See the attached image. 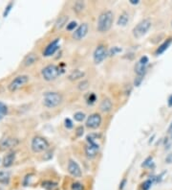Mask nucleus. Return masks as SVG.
Instances as JSON below:
<instances>
[{
	"mask_svg": "<svg viewBox=\"0 0 172 190\" xmlns=\"http://www.w3.org/2000/svg\"><path fill=\"white\" fill-rule=\"evenodd\" d=\"M143 79H144V77L137 76V78L135 79V82H134V85H135L136 86H139V85L141 84V82H143Z\"/></svg>",
	"mask_w": 172,
	"mask_h": 190,
	"instance_id": "e433bc0d",
	"label": "nucleus"
},
{
	"mask_svg": "<svg viewBox=\"0 0 172 190\" xmlns=\"http://www.w3.org/2000/svg\"><path fill=\"white\" fill-rule=\"evenodd\" d=\"M67 169H68L69 174L72 175L73 177H75V178H80V177L82 176V172H81L79 165L74 159H69Z\"/></svg>",
	"mask_w": 172,
	"mask_h": 190,
	"instance_id": "f8f14e48",
	"label": "nucleus"
},
{
	"mask_svg": "<svg viewBox=\"0 0 172 190\" xmlns=\"http://www.w3.org/2000/svg\"><path fill=\"white\" fill-rule=\"evenodd\" d=\"M129 21V15L126 12H123L122 15H120L119 18H118V22L117 24L119 26H126V24Z\"/></svg>",
	"mask_w": 172,
	"mask_h": 190,
	"instance_id": "412c9836",
	"label": "nucleus"
},
{
	"mask_svg": "<svg viewBox=\"0 0 172 190\" xmlns=\"http://www.w3.org/2000/svg\"><path fill=\"white\" fill-rule=\"evenodd\" d=\"M7 112H8L7 106L4 103L0 102V120H2L4 117H5Z\"/></svg>",
	"mask_w": 172,
	"mask_h": 190,
	"instance_id": "b1692460",
	"label": "nucleus"
},
{
	"mask_svg": "<svg viewBox=\"0 0 172 190\" xmlns=\"http://www.w3.org/2000/svg\"><path fill=\"white\" fill-rule=\"evenodd\" d=\"M77 28V23L76 21H71V22H69L66 26V29L68 31H75Z\"/></svg>",
	"mask_w": 172,
	"mask_h": 190,
	"instance_id": "c756f323",
	"label": "nucleus"
},
{
	"mask_svg": "<svg viewBox=\"0 0 172 190\" xmlns=\"http://www.w3.org/2000/svg\"><path fill=\"white\" fill-rule=\"evenodd\" d=\"M129 3L132 4V5H137V4L140 3V1L139 0H129Z\"/></svg>",
	"mask_w": 172,
	"mask_h": 190,
	"instance_id": "a19ab883",
	"label": "nucleus"
},
{
	"mask_svg": "<svg viewBox=\"0 0 172 190\" xmlns=\"http://www.w3.org/2000/svg\"><path fill=\"white\" fill-rule=\"evenodd\" d=\"M15 159V152H11L8 155H6V157L3 159V165L5 167H10L12 163H14Z\"/></svg>",
	"mask_w": 172,
	"mask_h": 190,
	"instance_id": "6ab92c4d",
	"label": "nucleus"
},
{
	"mask_svg": "<svg viewBox=\"0 0 172 190\" xmlns=\"http://www.w3.org/2000/svg\"><path fill=\"white\" fill-rule=\"evenodd\" d=\"M112 107H113V104H112L111 99L109 98H103L102 101L100 104V110L101 112H104V113H107L112 110Z\"/></svg>",
	"mask_w": 172,
	"mask_h": 190,
	"instance_id": "2eb2a0df",
	"label": "nucleus"
},
{
	"mask_svg": "<svg viewBox=\"0 0 172 190\" xmlns=\"http://www.w3.org/2000/svg\"><path fill=\"white\" fill-rule=\"evenodd\" d=\"M31 148L33 150V152H34V153L44 152V151L48 150V148H49V142L47 141L44 137L34 136L32 140Z\"/></svg>",
	"mask_w": 172,
	"mask_h": 190,
	"instance_id": "39448f33",
	"label": "nucleus"
},
{
	"mask_svg": "<svg viewBox=\"0 0 172 190\" xmlns=\"http://www.w3.org/2000/svg\"><path fill=\"white\" fill-rule=\"evenodd\" d=\"M19 143L18 139L14 137H6L0 141V148L2 150H9L12 149L14 147L17 146Z\"/></svg>",
	"mask_w": 172,
	"mask_h": 190,
	"instance_id": "4468645a",
	"label": "nucleus"
},
{
	"mask_svg": "<svg viewBox=\"0 0 172 190\" xmlns=\"http://www.w3.org/2000/svg\"><path fill=\"white\" fill-rule=\"evenodd\" d=\"M149 63V59L147 56H143L141 57V59L138 60V63L135 66V73L137 76H141L144 77V74L146 73V69H147V66Z\"/></svg>",
	"mask_w": 172,
	"mask_h": 190,
	"instance_id": "6e6552de",
	"label": "nucleus"
},
{
	"mask_svg": "<svg viewBox=\"0 0 172 190\" xmlns=\"http://www.w3.org/2000/svg\"><path fill=\"white\" fill-rule=\"evenodd\" d=\"M167 104H168V107H169V108L172 107V94L169 95L168 99H167Z\"/></svg>",
	"mask_w": 172,
	"mask_h": 190,
	"instance_id": "ea45409f",
	"label": "nucleus"
},
{
	"mask_svg": "<svg viewBox=\"0 0 172 190\" xmlns=\"http://www.w3.org/2000/svg\"><path fill=\"white\" fill-rule=\"evenodd\" d=\"M85 116L86 115H85V113H83V112L77 111L74 114V119L77 121V122H82V121L85 119Z\"/></svg>",
	"mask_w": 172,
	"mask_h": 190,
	"instance_id": "a878e982",
	"label": "nucleus"
},
{
	"mask_svg": "<svg viewBox=\"0 0 172 190\" xmlns=\"http://www.w3.org/2000/svg\"><path fill=\"white\" fill-rule=\"evenodd\" d=\"M120 52H122V48H120L118 46H114L108 51V56H115L118 53H120Z\"/></svg>",
	"mask_w": 172,
	"mask_h": 190,
	"instance_id": "cd10ccee",
	"label": "nucleus"
},
{
	"mask_svg": "<svg viewBox=\"0 0 172 190\" xmlns=\"http://www.w3.org/2000/svg\"><path fill=\"white\" fill-rule=\"evenodd\" d=\"M101 147L96 141H90L85 147V155L88 158L92 159L97 157V155L100 152Z\"/></svg>",
	"mask_w": 172,
	"mask_h": 190,
	"instance_id": "1a4fd4ad",
	"label": "nucleus"
},
{
	"mask_svg": "<svg viewBox=\"0 0 172 190\" xmlns=\"http://www.w3.org/2000/svg\"><path fill=\"white\" fill-rule=\"evenodd\" d=\"M172 43V38H167V40L163 42V43H162V44L160 45L157 48V50H156V52H155V55L156 56H159V55H161V54H163V52H165L167 48H168V47L170 46V44Z\"/></svg>",
	"mask_w": 172,
	"mask_h": 190,
	"instance_id": "dca6fc26",
	"label": "nucleus"
},
{
	"mask_svg": "<svg viewBox=\"0 0 172 190\" xmlns=\"http://www.w3.org/2000/svg\"><path fill=\"white\" fill-rule=\"evenodd\" d=\"M126 183H127V180L124 178V179H122V181H120V186H119V189L120 190H122L124 187H125V184H126Z\"/></svg>",
	"mask_w": 172,
	"mask_h": 190,
	"instance_id": "58836bf2",
	"label": "nucleus"
},
{
	"mask_svg": "<svg viewBox=\"0 0 172 190\" xmlns=\"http://www.w3.org/2000/svg\"><path fill=\"white\" fill-rule=\"evenodd\" d=\"M97 101V96L95 93H90L89 96L87 98V103L89 104V105H93V104Z\"/></svg>",
	"mask_w": 172,
	"mask_h": 190,
	"instance_id": "2f4dec72",
	"label": "nucleus"
},
{
	"mask_svg": "<svg viewBox=\"0 0 172 190\" xmlns=\"http://www.w3.org/2000/svg\"><path fill=\"white\" fill-rule=\"evenodd\" d=\"M72 190H84V186L82 183L76 181V183H73L72 184Z\"/></svg>",
	"mask_w": 172,
	"mask_h": 190,
	"instance_id": "7c9ffc66",
	"label": "nucleus"
},
{
	"mask_svg": "<svg viewBox=\"0 0 172 190\" xmlns=\"http://www.w3.org/2000/svg\"><path fill=\"white\" fill-rule=\"evenodd\" d=\"M28 81H29V77L27 75H20V76H17L15 77L14 80H12L10 85H9V90L12 92H14V91H16L17 89H19L21 88L22 86L25 85V84H27L28 83Z\"/></svg>",
	"mask_w": 172,
	"mask_h": 190,
	"instance_id": "0eeeda50",
	"label": "nucleus"
},
{
	"mask_svg": "<svg viewBox=\"0 0 172 190\" xmlns=\"http://www.w3.org/2000/svg\"><path fill=\"white\" fill-rule=\"evenodd\" d=\"M98 133H91V135H88L87 137H86V139H87V142H90V141H96L98 139Z\"/></svg>",
	"mask_w": 172,
	"mask_h": 190,
	"instance_id": "473e14b6",
	"label": "nucleus"
},
{
	"mask_svg": "<svg viewBox=\"0 0 172 190\" xmlns=\"http://www.w3.org/2000/svg\"><path fill=\"white\" fill-rule=\"evenodd\" d=\"M83 132H84V129L82 126H79V127H77L76 129V136L77 137H80V136H82L83 135Z\"/></svg>",
	"mask_w": 172,
	"mask_h": 190,
	"instance_id": "72a5a7b5",
	"label": "nucleus"
},
{
	"mask_svg": "<svg viewBox=\"0 0 172 190\" xmlns=\"http://www.w3.org/2000/svg\"><path fill=\"white\" fill-rule=\"evenodd\" d=\"M64 125H65V127L67 129H72L73 127H74V125H73V122L71 119L69 118H66L65 120H64Z\"/></svg>",
	"mask_w": 172,
	"mask_h": 190,
	"instance_id": "f704fd0d",
	"label": "nucleus"
},
{
	"mask_svg": "<svg viewBox=\"0 0 172 190\" xmlns=\"http://www.w3.org/2000/svg\"><path fill=\"white\" fill-rule=\"evenodd\" d=\"M102 118L101 114L98 113H93L90 116H88L87 120H86V127L89 129H98V127L101 126V124Z\"/></svg>",
	"mask_w": 172,
	"mask_h": 190,
	"instance_id": "9b49d317",
	"label": "nucleus"
},
{
	"mask_svg": "<svg viewBox=\"0 0 172 190\" xmlns=\"http://www.w3.org/2000/svg\"><path fill=\"white\" fill-rule=\"evenodd\" d=\"M85 76V73L83 71L79 70V69H75V70H73L70 74H69L68 78L70 81H77L79 79H81V78H83Z\"/></svg>",
	"mask_w": 172,
	"mask_h": 190,
	"instance_id": "f3484780",
	"label": "nucleus"
},
{
	"mask_svg": "<svg viewBox=\"0 0 172 190\" xmlns=\"http://www.w3.org/2000/svg\"><path fill=\"white\" fill-rule=\"evenodd\" d=\"M114 22V14L110 10L102 12L98 18L97 29L100 33H106L111 29Z\"/></svg>",
	"mask_w": 172,
	"mask_h": 190,
	"instance_id": "f257e3e1",
	"label": "nucleus"
},
{
	"mask_svg": "<svg viewBox=\"0 0 172 190\" xmlns=\"http://www.w3.org/2000/svg\"><path fill=\"white\" fill-rule=\"evenodd\" d=\"M12 3H10V4H9V5L6 7V10H5V12H4V14H3V16H4V17H6V16L9 15V13H10V11L12 10Z\"/></svg>",
	"mask_w": 172,
	"mask_h": 190,
	"instance_id": "c9c22d12",
	"label": "nucleus"
},
{
	"mask_svg": "<svg viewBox=\"0 0 172 190\" xmlns=\"http://www.w3.org/2000/svg\"><path fill=\"white\" fill-rule=\"evenodd\" d=\"M89 31V26L87 23H82L79 26H77V28L73 32L72 37L76 41H81L82 38L86 37V35L88 34Z\"/></svg>",
	"mask_w": 172,
	"mask_h": 190,
	"instance_id": "9d476101",
	"label": "nucleus"
},
{
	"mask_svg": "<svg viewBox=\"0 0 172 190\" xmlns=\"http://www.w3.org/2000/svg\"><path fill=\"white\" fill-rule=\"evenodd\" d=\"M36 60H37L36 55L31 53V54H28L27 56H26L24 60H23V63H24V66H32V64H34V63H36Z\"/></svg>",
	"mask_w": 172,
	"mask_h": 190,
	"instance_id": "aec40b11",
	"label": "nucleus"
},
{
	"mask_svg": "<svg viewBox=\"0 0 172 190\" xmlns=\"http://www.w3.org/2000/svg\"><path fill=\"white\" fill-rule=\"evenodd\" d=\"M68 19H69L68 15H60L58 18L57 22H55V28H57L58 30H60V29H62L64 26H67Z\"/></svg>",
	"mask_w": 172,
	"mask_h": 190,
	"instance_id": "a211bd4d",
	"label": "nucleus"
},
{
	"mask_svg": "<svg viewBox=\"0 0 172 190\" xmlns=\"http://www.w3.org/2000/svg\"><path fill=\"white\" fill-rule=\"evenodd\" d=\"M59 38H55L52 42H50L48 45L46 46V48L43 51V56L44 57H50V56L54 55L59 48Z\"/></svg>",
	"mask_w": 172,
	"mask_h": 190,
	"instance_id": "ddd939ff",
	"label": "nucleus"
},
{
	"mask_svg": "<svg viewBox=\"0 0 172 190\" xmlns=\"http://www.w3.org/2000/svg\"><path fill=\"white\" fill-rule=\"evenodd\" d=\"M41 74L45 81H54L60 75V69L55 64H49L42 69Z\"/></svg>",
	"mask_w": 172,
	"mask_h": 190,
	"instance_id": "20e7f679",
	"label": "nucleus"
},
{
	"mask_svg": "<svg viewBox=\"0 0 172 190\" xmlns=\"http://www.w3.org/2000/svg\"><path fill=\"white\" fill-rule=\"evenodd\" d=\"M84 6H85V4L84 2H81V1H77L75 3V5H74V11L76 13H81L83 11V9H84Z\"/></svg>",
	"mask_w": 172,
	"mask_h": 190,
	"instance_id": "393cba45",
	"label": "nucleus"
},
{
	"mask_svg": "<svg viewBox=\"0 0 172 190\" xmlns=\"http://www.w3.org/2000/svg\"><path fill=\"white\" fill-rule=\"evenodd\" d=\"M43 187L48 190H54L57 187V183H53V181H45V183H43Z\"/></svg>",
	"mask_w": 172,
	"mask_h": 190,
	"instance_id": "bb28decb",
	"label": "nucleus"
},
{
	"mask_svg": "<svg viewBox=\"0 0 172 190\" xmlns=\"http://www.w3.org/2000/svg\"><path fill=\"white\" fill-rule=\"evenodd\" d=\"M89 85H90L89 81L82 80L79 85H77V88H79V90H80V91H85L86 89H88Z\"/></svg>",
	"mask_w": 172,
	"mask_h": 190,
	"instance_id": "5701e85b",
	"label": "nucleus"
},
{
	"mask_svg": "<svg viewBox=\"0 0 172 190\" xmlns=\"http://www.w3.org/2000/svg\"><path fill=\"white\" fill-rule=\"evenodd\" d=\"M151 161H152V157H148V158L144 161V162L143 164H141V166H143V167L148 166V165H150V163H151Z\"/></svg>",
	"mask_w": 172,
	"mask_h": 190,
	"instance_id": "4c0bfd02",
	"label": "nucleus"
},
{
	"mask_svg": "<svg viewBox=\"0 0 172 190\" xmlns=\"http://www.w3.org/2000/svg\"><path fill=\"white\" fill-rule=\"evenodd\" d=\"M107 56H108V51H107L106 47L103 44L98 45L93 53L94 63L96 64H100L106 59Z\"/></svg>",
	"mask_w": 172,
	"mask_h": 190,
	"instance_id": "423d86ee",
	"label": "nucleus"
},
{
	"mask_svg": "<svg viewBox=\"0 0 172 190\" xmlns=\"http://www.w3.org/2000/svg\"><path fill=\"white\" fill-rule=\"evenodd\" d=\"M62 102V96L58 92H47L43 98V105L48 109H54Z\"/></svg>",
	"mask_w": 172,
	"mask_h": 190,
	"instance_id": "7ed1b4c3",
	"label": "nucleus"
},
{
	"mask_svg": "<svg viewBox=\"0 0 172 190\" xmlns=\"http://www.w3.org/2000/svg\"><path fill=\"white\" fill-rule=\"evenodd\" d=\"M152 183H153V181L152 180H146L145 181H144V183L141 184V189L143 190H148L150 187L152 186Z\"/></svg>",
	"mask_w": 172,
	"mask_h": 190,
	"instance_id": "c85d7f7f",
	"label": "nucleus"
},
{
	"mask_svg": "<svg viewBox=\"0 0 172 190\" xmlns=\"http://www.w3.org/2000/svg\"><path fill=\"white\" fill-rule=\"evenodd\" d=\"M10 179H11V176L9 172H6V171L0 172V183L8 184L9 181H10Z\"/></svg>",
	"mask_w": 172,
	"mask_h": 190,
	"instance_id": "4be33fe9",
	"label": "nucleus"
},
{
	"mask_svg": "<svg viewBox=\"0 0 172 190\" xmlns=\"http://www.w3.org/2000/svg\"><path fill=\"white\" fill-rule=\"evenodd\" d=\"M167 132H168L169 133H172V122H171V124H170V126H169L168 130H167Z\"/></svg>",
	"mask_w": 172,
	"mask_h": 190,
	"instance_id": "79ce46f5",
	"label": "nucleus"
},
{
	"mask_svg": "<svg viewBox=\"0 0 172 190\" xmlns=\"http://www.w3.org/2000/svg\"><path fill=\"white\" fill-rule=\"evenodd\" d=\"M152 26V21L149 18H144L140 21L132 30V34L135 38H141L145 36Z\"/></svg>",
	"mask_w": 172,
	"mask_h": 190,
	"instance_id": "f03ea898",
	"label": "nucleus"
}]
</instances>
